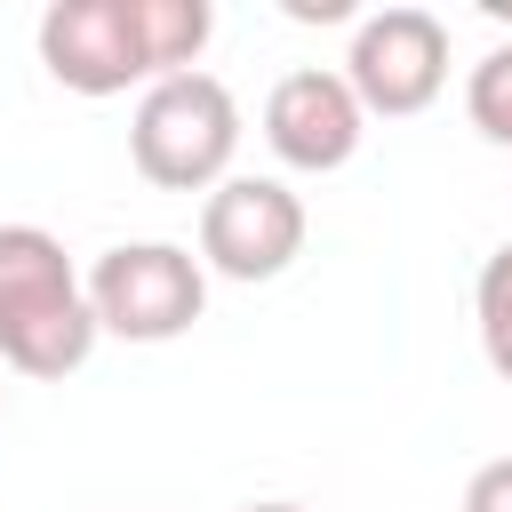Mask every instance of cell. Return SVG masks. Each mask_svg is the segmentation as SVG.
Wrapping results in <instances>:
<instances>
[{
	"label": "cell",
	"mask_w": 512,
	"mask_h": 512,
	"mask_svg": "<svg viewBox=\"0 0 512 512\" xmlns=\"http://www.w3.org/2000/svg\"><path fill=\"white\" fill-rule=\"evenodd\" d=\"M360 136H368V112H360V96L344 88V72L296 64V72L272 80V96H264V144H272L288 168L336 176V168L360 152Z\"/></svg>",
	"instance_id": "obj_7"
},
{
	"label": "cell",
	"mask_w": 512,
	"mask_h": 512,
	"mask_svg": "<svg viewBox=\"0 0 512 512\" xmlns=\"http://www.w3.org/2000/svg\"><path fill=\"white\" fill-rule=\"evenodd\" d=\"M304 200L280 184V176H224L208 200H200V272L216 280H280L296 256H304Z\"/></svg>",
	"instance_id": "obj_6"
},
{
	"label": "cell",
	"mask_w": 512,
	"mask_h": 512,
	"mask_svg": "<svg viewBox=\"0 0 512 512\" xmlns=\"http://www.w3.org/2000/svg\"><path fill=\"white\" fill-rule=\"evenodd\" d=\"M464 120H472L496 152H512V40H496V48L464 72Z\"/></svg>",
	"instance_id": "obj_9"
},
{
	"label": "cell",
	"mask_w": 512,
	"mask_h": 512,
	"mask_svg": "<svg viewBox=\"0 0 512 512\" xmlns=\"http://www.w3.org/2000/svg\"><path fill=\"white\" fill-rule=\"evenodd\" d=\"M240 512H304V504H288V496H264V504H240Z\"/></svg>",
	"instance_id": "obj_12"
},
{
	"label": "cell",
	"mask_w": 512,
	"mask_h": 512,
	"mask_svg": "<svg viewBox=\"0 0 512 512\" xmlns=\"http://www.w3.org/2000/svg\"><path fill=\"white\" fill-rule=\"evenodd\" d=\"M464 512H512V456H496L464 480Z\"/></svg>",
	"instance_id": "obj_10"
},
{
	"label": "cell",
	"mask_w": 512,
	"mask_h": 512,
	"mask_svg": "<svg viewBox=\"0 0 512 512\" xmlns=\"http://www.w3.org/2000/svg\"><path fill=\"white\" fill-rule=\"evenodd\" d=\"M0 408H8V384H0Z\"/></svg>",
	"instance_id": "obj_14"
},
{
	"label": "cell",
	"mask_w": 512,
	"mask_h": 512,
	"mask_svg": "<svg viewBox=\"0 0 512 512\" xmlns=\"http://www.w3.org/2000/svg\"><path fill=\"white\" fill-rule=\"evenodd\" d=\"M488 16H496V24H512V0H488Z\"/></svg>",
	"instance_id": "obj_13"
},
{
	"label": "cell",
	"mask_w": 512,
	"mask_h": 512,
	"mask_svg": "<svg viewBox=\"0 0 512 512\" xmlns=\"http://www.w3.org/2000/svg\"><path fill=\"white\" fill-rule=\"evenodd\" d=\"M80 280H88L96 336H120V344H176L208 312V272L176 240H120Z\"/></svg>",
	"instance_id": "obj_4"
},
{
	"label": "cell",
	"mask_w": 512,
	"mask_h": 512,
	"mask_svg": "<svg viewBox=\"0 0 512 512\" xmlns=\"http://www.w3.org/2000/svg\"><path fill=\"white\" fill-rule=\"evenodd\" d=\"M472 320H480L488 368L512 384V240L488 248V264H480V280H472Z\"/></svg>",
	"instance_id": "obj_8"
},
{
	"label": "cell",
	"mask_w": 512,
	"mask_h": 512,
	"mask_svg": "<svg viewBox=\"0 0 512 512\" xmlns=\"http://www.w3.org/2000/svg\"><path fill=\"white\" fill-rule=\"evenodd\" d=\"M216 32L208 0H48L40 8V64L72 96H128L168 72H200Z\"/></svg>",
	"instance_id": "obj_1"
},
{
	"label": "cell",
	"mask_w": 512,
	"mask_h": 512,
	"mask_svg": "<svg viewBox=\"0 0 512 512\" xmlns=\"http://www.w3.org/2000/svg\"><path fill=\"white\" fill-rule=\"evenodd\" d=\"M240 152V96L216 72H168L136 96L128 160L160 192H216Z\"/></svg>",
	"instance_id": "obj_3"
},
{
	"label": "cell",
	"mask_w": 512,
	"mask_h": 512,
	"mask_svg": "<svg viewBox=\"0 0 512 512\" xmlns=\"http://www.w3.org/2000/svg\"><path fill=\"white\" fill-rule=\"evenodd\" d=\"M288 16H296V24H312V16L336 24V16H352V8H344V0H288Z\"/></svg>",
	"instance_id": "obj_11"
},
{
	"label": "cell",
	"mask_w": 512,
	"mask_h": 512,
	"mask_svg": "<svg viewBox=\"0 0 512 512\" xmlns=\"http://www.w3.org/2000/svg\"><path fill=\"white\" fill-rule=\"evenodd\" d=\"M336 72L368 120H416L448 88V24L432 8H376V16H360Z\"/></svg>",
	"instance_id": "obj_5"
},
{
	"label": "cell",
	"mask_w": 512,
	"mask_h": 512,
	"mask_svg": "<svg viewBox=\"0 0 512 512\" xmlns=\"http://www.w3.org/2000/svg\"><path fill=\"white\" fill-rule=\"evenodd\" d=\"M96 352L88 280L48 224H0V368L64 384Z\"/></svg>",
	"instance_id": "obj_2"
}]
</instances>
